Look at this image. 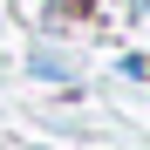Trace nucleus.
I'll use <instances>...</instances> for the list:
<instances>
[{"label":"nucleus","instance_id":"1","mask_svg":"<svg viewBox=\"0 0 150 150\" xmlns=\"http://www.w3.org/2000/svg\"><path fill=\"white\" fill-rule=\"evenodd\" d=\"M48 7H55V0H14V14H21V21H41Z\"/></svg>","mask_w":150,"mask_h":150}]
</instances>
